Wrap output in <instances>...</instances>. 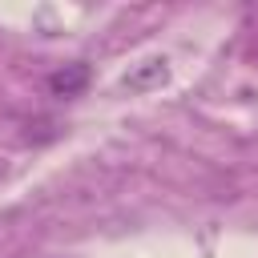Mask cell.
<instances>
[{
	"label": "cell",
	"instance_id": "7a4b0ae2",
	"mask_svg": "<svg viewBox=\"0 0 258 258\" xmlns=\"http://www.w3.org/2000/svg\"><path fill=\"white\" fill-rule=\"evenodd\" d=\"M169 77V69H165V60L157 56V60H145L141 69H133L125 81H121V89H129V93H145V89H153V85H161Z\"/></svg>",
	"mask_w": 258,
	"mask_h": 258
},
{
	"label": "cell",
	"instance_id": "6da1fadb",
	"mask_svg": "<svg viewBox=\"0 0 258 258\" xmlns=\"http://www.w3.org/2000/svg\"><path fill=\"white\" fill-rule=\"evenodd\" d=\"M48 89H52V97H81L85 89H89V64H64V69H56L52 77H48Z\"/></svg>",
	"mask_w": 258,
	"mask_h": 258
}]
</instances>
